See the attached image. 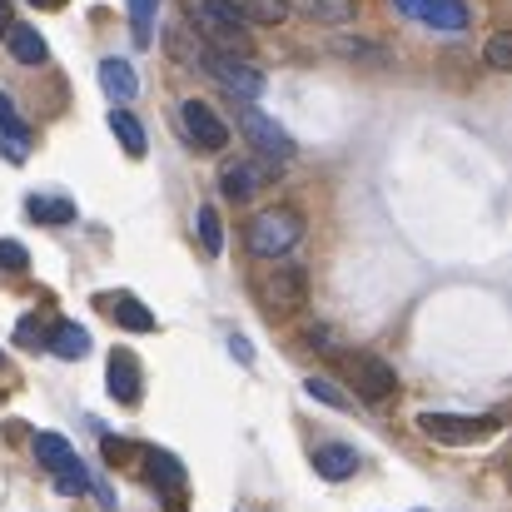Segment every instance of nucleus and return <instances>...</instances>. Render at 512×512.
Listing matches in <instances>:
<instances>
[{
  "mask_svg": "<svg viewBox=\"0 0 512 512\" xmlns=\"http://www.w3.org/2000/svg\"><path fill=\"white\" fill-rule=\"evenodd\" d=\"M105 309H110V319L120 324V329H130V334H155L160 324H155V314L135 299V294H115V299H100Z\"/></svg>",
  "mask_w": 512,
  "mask_h": 512,
  "instance_id": "12",
  "label": "nucleus"
},
{
  "mask_svg": "<svg viewBox=\"0 0 512 512\" xmlns=\"http://www.w3.org/2000/svg\"><path fill=\"white\" fill-rule=\"evenodd\" d=\"M339 55H358V60H383V50L363 45V40H339Z\"/></svg>",
  "mask_w": 512,
  "mask_h": 512,
  "instance_id": "32",
  "label": "nucleus"
},
{
  "mask_svg": "<svg viewBox=\"0 0 512 512\" xmlns=\"http://www.w3.org/2000/svg\"><path fill=\"white\" fill-rule=\"evenodd\" d=\"M388 5H398V10L413 15V20H418V10H423V0H388Z\"/></svg>",
  "mask_w": 512,
  "mask_h": 512,
  "instance_id": "36",
  "label": "nucleus"
},
{
  "mask_svg": "<svg viewBox=\"0 0 512 512\" xmlns=\"http://www.w3.org/2000/svg\"><path fill=\"white\" fill-rule=\"evenodd\" d=\"M55 358H65V363H80L85 353H90V334L80 329V324H55V334L45 343Z\"/></svg>",
  "mask_w": 512,
  "mask_h": 512,
  "instance_id": "20",
  "label": "nucleus"
},
{
  "mask_svg": "<svg viewBox=\"0 0 512 512\" xmlns=\"http://www.w3.org/2000/svg\"><path fill=\"white\" fill-rule=\"evenodd\" d=\"M179 125H184V135H189L199 150H224V145H229V125H224L204 100H184V105H179Z\"/></svg>",
  "mask_w": 512,
  "mask_h": 512,
  "instance_id": "9",
  "label": "nucleus"
},
{
  "mask_svg": "<svg viewBox=\"0 0 512 512\" xmlns=\"http://www.w3.org/2000/svg\"><path fill=\"white\" fill-rule=\"evenodd\" d=\"M0 130H5V135H25L20 120H15V100H10L5 90H0Z\"/></svg>",
  "mask_w": 512,
  "mask_h": 512,
  "instance_id": "31",
  "label": "nucleus"
},
{
  "mask_svg": "<svg viewBox=\"0 0 512 512\" xmlns=\"http://www.w3.org/2000/svg\"><path fill=\"white\" fill-rule=\"evenodd\" d=\"M304 393L319 398V403H329V408H353V398L343 393L339 383H329V378H304Z\"/></svg>",
  "mask_w": 512,
  "mask_h": 512,
  "instance_id": "27",
  "label": "nucleus"
},
{
  "mask_svg": "<svg viewBox=\"0 0 512 512\" xmlns=\"http://www.w3.org/2000/svg\"><path fill=\"white\" fill-rule=\"evenodd\" d=\"M204 75H214V80H219L229 95H239V100H259V95H264V85H269V80L244 60V55H219V50H209V55H204Z\"/></svg>",
  "mask_w": 512,
  "mask_h": 512,
  "instance_id": "7",
  "label": "nucleus"
},
{
  "mask_svg": "<svg viewBox=\"0 0 512 512\" xmlns=\"http://www.w3.org/2000/svg\"><path fill=\"white\" fill-rule=\"evenodd\" d=\"M30 5H40V10H60L65 0H30Z\"/></svg>",
  "mask_w": 512,
  "mask_h": 512,
  "instance_id": "38",
  "label": "nucleus"
},
{
  "mask_svg": "<svg viewBox=\"0 0 512 512\" xmlns=\"http://www.w3.org/2000/svg\"><path fill=\"white\" fill-rule=\"evenodd\" d=\"M5 45H10V55H15L20 65H45V55H50L45 35H40L35 25H15V20H10V30H5Z\"/></svg>",
  "mask_w": 512,
  "mask_h": 512,
  "instance_id": "15",
  "label": "nucleus"
},
{
  "mask_svg": "<svg viewBox=\"0 0 512 512\" xmlns=\"http://www.w3.org/2000/svg\"><path fill=\"white\" fill-rule=\"evenodd\" d=\"M199 249H204L209 259L224 254V219H219L214 204H199Z\"/></svg>",
  "mask_w": 512,
  "mask_h": 512,
  "instance_id": "22",
  "label": "nucleus"
},
{
  "mask_svg": "<svg viewBox=\"0 0 512 512\" xmlns=\"http://www.w3.org/2000/svg\"><path fill=\"white\" fill-rule=\"evenodd\" d=\"M254 299L264 309V319H294L309 304V269L299 264H269L264 274H254Z\"/></svg>",
  "mask_w": 512,
  "mask_h": 512,
  "instance_id": "1",
  "label": "nucleus"
},
{
  "mask_svg": "<svg viewBox=\"0 0 512 512\" xmlns=\"http://www.w3.org/2000/svg\"><path fill=\"white\" fill-rule=\"evenodd\" d=\"M274 170L279 165H269V160H234L229 170L219 174V189L229 199H254V194H264L274 184Z\"/></svg>",
  "mask_w": 512,
  "mask_h": 512,
  "instance_id": "10",
  "label": "nucleus"
},
{
  "mask_svg": "<svg viewBox=\"0 0 512 512\" xmlns=\"http://www.w3.org/2000/svg\"><path fill=\"white\" fill-rule=\"evenodd\" d=\"M304 239V214L289 209V204H274V209H259L244 229V244L254 259H284L289 249H299Z\"/></svg>",
  "mask_w": 512,
  "mask_h": 512,
  "instance_id": "3",
  "label": "nucleus"
},
{
  "mask_svg": "<svg viewBox=\"0 0 512 512\" xmlns=\"http://www.w3.org/2000/svg\"><path fill=\"white\" fill-rule=\"evenodd\" d=\"M105 383H110V398L120 408H140V393H145V373H140V358L130 348H115L110 363H105Z\"/></svg>",
  "mask_w": 512,
  "mask_h": 512,
  "instance_id": "8",
  "label": "nucleus"
},
{
  "mask_svg": "<svg viewBox=\"0 0 512 512\" xmlns=\"http://www.w3.org/2000/svg\"><path fill=\"white\" fill-rule=\"evenodd\" d=\"M25 214L35 224H70L75 219V199H65V194H30L25 199Z\"/></svg>",
  "mask_w": 512,
  "mask_h": 512,
  "instance_id": "17",
  "label": "nucleus"
},
{
  "mask_svg": "<svg viewBox=\"0 0 512 512\" xmlns=\"http://www.w3.org/2000/svg\"><path fill=\"white\" fill-rule=\"evenodd\" d=\"M155 10H160V0H130V25H135V45H150V40H155Z\"/></svg>",
  "mask_w": 512,
  "mask_h": 512,
  "instance_id": "23",
  "label": "nucleus"
},
{
  "mask_svg": "<svg viewBox=\"0 0 512 512\" xmlns=\"http://www.w3.org/2000/svg\"><path fill=\"white\" fill-rule=\"evenodd\" d=\"M304 15L324 20V25H343V20H353V0H304Z\"/></svg>",
  "mask_w": 512,
  "mask_h": 512,
  "instance_id": "24",
  "label": "nucleus"
},
{
  "mask_svg": "<svg viewBox=\"0 0 512 512\" xmlns=\"http://www.w3.org/2000/svg\"><path fill=\"white\" fill-rule=\"evenodd\" d=\"M0 269H10V274H25V269H30V254H25L15 239H0Z\"/></svg>",
  "mask_w": 512,
  "mask_h": 512,
  "instance_id": "29",
  "label": "nucleus"
},
{
  "mask_svg": "<svg viewBox=\"0 0 512 512\" xmlns=\"http://www.w3.org/2000/svg\"><path fill=\"white\" fill-rule=\"evenodd\" d=\"M5 160L10 165H25V135H5Z\"/></svg>",
  "mask_w": 512,
  "mask_h": 512,
  "instance_id": "35",
  "label": "nucleus"
},
{
  "mask_svg": "<svg viewBox=\"0 0 512 512\" xmlns=\"http://www.w3.org/2000/svg\"><path fill=\"white\" fill-rule=\"evenodd\" d=\"M343 373H348V383H353V393H358L363 403H388V398L398 393V373H393V363L378 358V353H348V358H343Z\"/></svg>",
  "mask_w": 512,
  "mask_h": 512,
  "instance_id": "5",
  "label": "nucleus"
},
{
  "mask_svg": "<svg viewBox=\"0 0 512 512\" xmlns=\"http://www.w3.org/2000/svg\"><path fill=\"white\" fill-rule=\"evenodd\" d=\"M165 50H170L184 70H199V75H204V55H209V50H204V45H199V40L184 30V25H174L170 35H165Z\"/></svg>",
  "mask_w": 512,
  "mask_h": 512,
  "instance_id": "21",
  "label": "nucleus"
},
{
  "mask_svg": "<svg viewBox=\"0 0 512 512\" xmlns=\"http://www.w3.org/2000/svg\"><path fill=\"white\" fill-rule=\"evenodd\" d=\"M55 488L65 493V498H80V493H90V473H85V463L75 458V463H65L60 473H55Z\"/></svg>",
  "mask_w": 512,
  "mask_h": 512,
  "instance_id": "26",
  "label": "nucleus"
},
{
  "mask_svg": "<svg viewBox=\"0 0 512 512\" xmlns=\"http://www.w3.org/2000/svg\"><path fill=\"white\" fill-rule=\"evenodd\" d=\"M234 115H239V130H244V140H249V145H254V150H259L269 165H289V160H294V140H289V130H284L274 115H264L254 100H244Z\"/></svg>",
  "mask_w": 512,
  "mask_h": 512,
  "instance_id": "4",
  "label": "nucleus"
},
{
  "mask_svg": "<svg viewBox=\"0 0 512 512\" xmlns=\"http://www.w3.org/2000/svg\"><path fill=\"white\" fill-rule=\"evenodd\" d=\"M304 343H309V348H329V353H339V339H334L324 324H309V329H304Z\"/></svg>",
  "mask_w": 512,
  "mask_h": 512,
  "instance_id": "30",
  "label": "nucleus"
},
{
  "mask_svg": "<svg viewBox=\"0 0 512 512\" xmlns=\"http://www.w3.org/2000/svg\"><path fill=\"white\" fill-rule=\"evenodd\" d=\"M5 30H10V5L0 0V40H5Z\"/></svg>",
  "mask_w": 512,
  "mask_h": 512,
  "instance_id": "37",
  "label": "nucleus"
},
{
  "mask_svg": "<svg viewBox=\"0 0 512 512\" xmlns=\"http://www.w3.org/2000/svg\"><path fill=\"white\" fill-rule=\"evenodd\" d=\"M110 130H115V140H120V150H125L130 160H145V125H140L125 105L110 110Z\"/></svg>",
  "mask_w": 512,
  "mask_h": 512,
  "instance_id": "16",
  "label": "nucleus"
},
{
  "mask_svg": "<svg viewBox=\"0 0 512 512\" xmlns=\"http://www.w3.org/2000/svg\"><path fill=\"white\" fill-rule=\"evenodd\" d=\"M100 448H105V458H110V463H120V458H130V453H135L125 438H110V433L100 438Z\"/></svg>",
  "mask_w": 512,
  "mask_h": 512,
  "instance_id": "33",
  "label": "nucleus"
},
{
  "mask_svg": "<svg viewBox=\"0 0 512 512\" xmlns=\"http://www.w3.org/2000/svg\"><path fill=\"white\" fill-rule=\"evenodd\" d=\"M100 85L115 105H130L140 95V75L130 70V60H100Z\"/></svg>",
  "mask_w": 512,
  "mask_h": 512,
  "instance_id": "14",
  "label": "nucleus"
},
{
  "mask_svg": "<svg viewBox=\"0 0 512 512\" xmlns=\"http://www.w3.org/2000/svg\"><path fill=\"white\" fill-rule=\"evenodd\" d=\"M145 468H150V483L165 493V503H170V512H184V463L174 458V453H165V448H150L145 453Z\"/></svg>",
  "mask_w": 512,
  "mask_h": 512,
  "instance_id": "11",
  "label": "nucleus"
},
{
  "mask_svg": "<svg viewBox=\"0 0 512 512\" xmlns=\"http://www.w3.org/2000/svg\"><path fill=\"white\" fill-rule=\"evenodd\" d=\"M35 463L40 468H50V473H60L65 463H75V448H70V438L65 433H35Z\"/></svg>",
  "mask_w": 512,
  "mask_h": 512,
  "instance_id": "19",
  "label": "nucleus"
},
{
  "mask_svg": "<svg viewBox=\"0 0 512 512\" xmlns=\"http://www.w3.org/2000/svg\"><path fill=\"white\" fill-rule=\"evenodd\" d=\"M314 473L329 478V483H343V478L358 473V453L348 443H324V448H314Z\"/></svg>",
  "mask_w": 512,
  "mask_h": 512,
  "instance_id": "13",
  "label": "nucleus"
},
{
  "mask_svg": "<svg viewBox=\"0 0 512 512\" xmlns=\"http://www.w3.org/2000/svg\"><path fill=\"white\" fill-rule=\"evenodd\" d=\"M418 20L433 30H468V5L463 0H423Z\"/></svg>",
  "mask_w": 512,
  "mask_h": 512,
  "instance_id": "18",
  "label": "nucleus"
},
{
  "mask_svg": "<svg viewBox=\"0 0 512 512\" xmlns=\"http://www.w3.org/2000/svg\"><path fill=\"white\" fill-rule=\"evenodd\" d=\"M229 353H234L244 368H254V348H249V339H244V334H229Z\"/></svg>",
  "mask_w": 512,
  "mask_h": 512,
  "instance_id": "34",
  "label": "nucleus"
},
{
  "mask_svg": "<svg viewBox=\"0 0 512 512\" xmlns=\"http://www.w3.org/2000/svg\"><path fill=\"white\" fill-rule=\"evenodd\" d=\"M418 428L433 438V443H448V448H468V443H488L503 423L498 418H463V413H423Z\"/></svg>",
  "mask_w": 512,
  "mask_h": 512,
  "instance_id": "6",
  "label": "nucleus"
},
{
  "mask_svg": "<svg viewBox=\"0 0 512 512\" xmlns=\"http://www.w3.org/2000/svg\"><path fill=\"white\" fill-rule=\"evenodd\" d=\"M289 15V0H244V20L249 25H279Z\"/></svg>",
  "mask_w": 512,
  "mask_h": 512,
  "instance_id": "25",
  "label": "nucleus"
},
{
  "mask_svg": "<svg viewBox=\"0 0 512 512\" xmlns=\"http://www.w3.org/2000/svg\"><path fill=\"white\" fill-rule=\"evenodd\" d=\"M483 55H488V65H493V70H512V35L508 30H498V35L488 40V50H483Z\"/></svg>",
  "mask_w": 512,
  "mask_h": 512,
  "instance_id": "28",
  "label": "nucleus"
},
{
  "mask_svg": "<svg viewBox=\"0 0 512 512\" xmlns=\"http://www.w3.org/2000/svg\"><path fill=\"white\" fill-rule=\"evenodd\" d=\"M189 20L199 25L204 45L219 55H249V20L234 0H194Z\"/></svg>",
  "mask_w": 512,
  "mask_h": 512,
  "instance_id": "2",
  "label": "nucleus"
}]
</instances>
